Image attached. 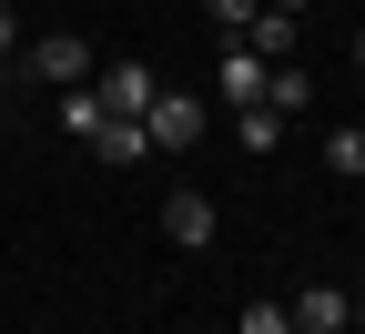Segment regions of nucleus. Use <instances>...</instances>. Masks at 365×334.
<instances>
[{
    "mask_svg": "<svg viewBox=\"0 0 365 334\" xmlns=\"http://www.w3.org/2000/svg\"><path fill=\"white\" fill-rule=\"evenodd\" d=\"M11 71L81 91V81H91V41H81V31H41V41H21V51H11Z\"/></svg>",
    "mask_w": 365,
    "mask_h": 334,
    "instance_id": "1",
    "label": "nucleus"
},
{
    "mask_svg": "<svg viewBox=\"0 0 365 334\" xmlns=\"http://www.w3.org/2000/svg\"><path fill=\"white\" fill-rule=\"evenodd\" d=\"M203 102H193V91H153V112H143V132H153V152H193V142H203Z\"/></svg>",
    "mask_w": 365,
    "mask_h": 334,
    "instance_id": "2",
    "label": "nucleus"
},
{
    "mask_svg": "<svg viewBox=\"0 0 365 334\" xmlns=\"http://www.w3.org/2000/svg\"><path fill=\"white\" fill-rule=\"evenodd\" d=\"M91 91H102V112H112V122H143V112H153V91H163V81H153L143 61H132V71H91Z\"/></svg>",
    "mask_w": 365,
    "mask_h": 334,
    "instance_id": "3",
    "label": "nucleus"
},
{
    "mask_svg": "<svg viewBox=\"0 0 365 334\" xmlns=\"http://www.w3.org/2000/svg\"><path fill=\"white\" fill-rule=\"evenodd\" d=\"M294 314V334H335V324H355V294H335V283H304V304H284Z\"/></svg>",
    "mask_w": 365,
    "mask_h": 334,
    "instance_id": "4",
    "label": "nucleus"
},
{
    "mask_svg": "<svg viewBox=\"0 0 365 334\" xmlns=\"http://www.w3.org/2000/svg\"><path fill=\"white\" fill-rule=\"evenodd\" d=\"M264 71H274V61H254L244 41H223V102H234V112H254V102H264Z\"/></svg>",
    "mask_w": 365,
    "mask_h": 334,
    "instance_id": "5",
    "label": "nucleus"
},
{
    "mask_svg": "<svg viewBox=\"0 0 365 334\" xmlns=\"http://www.w3.org/2000/svg\"><path fill=\"white\" fill-rule=\"evenodd\" d=\"M294 31H304V21H284V11H254V21H244V51H254V61H294Z\"/></svg>",
    "mask_w": 365,
    "mask_h": 334,
    "instance_id": "6",
    "label": "nucleus"
},
{
    "mask_svg": "<svg viewBox=\"0 0 365 334\" xmlns=\"http://www.w3.org/2000/svg\"><path fill=\"white\" fill-rule=\"evenodd\" d=\"M163 244H213V203L203 193H173L163 203Z\"/></svg>",
    "mask_w": 365,
    "mask_h": 334,
    "instance_id": "7",
    "label": "nucleus"
},
{
    "mask_svg": "<svg viewBox=\"0 0 365 334\" xmlns=\"http://www.w3.org/2000/svg\"><path fill=\"white\" fill-rule=\"evenodd\" d=\"M304 102H314V81H304L294 61H274V71H264V112H274V122H294Z\"/></svg>",
    "mask_w": 365,
    "mask_h": 334,
    "instance_id": "8",
    "label": "nucleus"
},
{
    "mask_svg": "<svg viewBox=\"0 0 365 334\" xmlns=\"http://www.w3.org/2000/svg\"><path fill=\"white\" fill-rule=\"evenodd\" d=\"M91 152H102V162H153V132H143V122H102Z\"/></svg>",
    "mask_w": 365,
    "mask_h": 334,
    "instance_id": "9",
    "label": "nucleus"
},
{
    "mask_svg": "<svg viewBox=\"0 0 365 334\" xmlns=\"http://www.w3.org/2000/svg\"><path fill=\"white\" fill-rule=\"evenodd\" d=\"M325 172H345V182H365V122H345V132L325 142Z\"/></svg>",
    "mask_w": 365,
    "mask_h": 334,
    "instance_id": "10",
    "label": "nucleus"
},
{
    "mask_svg": "<svg viewBox=\"0 0 365 334\" xmlns=\"http://www.w3.org/2000/svg\"><path fill=\"white\" fill-rule=\"evenodd\" d=\"M102 122H112V112H102V91H61V132H81V142H91Z\"/></svg>",
    "mask_w": 365,
    "mask_h": 334,
    "instance_id": "11",
    "label": "nucleus"
},
{
    "mask_svg": "<svg viewBox=\"0 0 365 334\" xmlns=\"http://www.w3.org/2000/svg\"><path fill=\"white\" fill-rule=\"evenodd\" d=\"M234 132H244V152H274V142H284V122H274V112H264V102H254V112H244V122H234Z\"/></svg>",
    "mask_w": 365,
    "mask_h": 334,
    "instance_id": "12",
    "label": "nucleus"
},
{
    "mask_svg": "<svg viewBox=\"0 0 365 334\" xmlns=\"http://www.w3.org/2000/svg\"><path fill=\"white\" fill-rule=\"evenodd\" d=\"M234 334H294V314H284V304H244V314H234Z\"/></svg>",
    "mask_w": 365,
    "mask_h": 334,
    "instance_id": "13",
    "label": "nucleus"
},
{
    "mask_svg": "<svg viewBox=\"0 0 365 334\" xmlns=\"http://www.w3.org/2000/svg\"><path fill=\"white\" fill-rule=\"evenodd\" d=\"M254 11H264V0H213V31H223V41H244V21H254Z\"/></svg>",
    "mask_w": 365,
    "mask_h": 334,
    "instance_id": "14",
    "label": "nucleus"
},
{
    "mask_svg": "<svg viewBox=\"0 0 365 334\" xmlns=\"http://www.w3.org/2000/svg\"><path fill=\"white\" fill-rule=\"evenodd\" d=\"M21 51V21H11V0H0V61H11Z\"/></svg>",
    "mask_w": 365,
    "mask_h": 334,
    "instance_id": "15",
    "label": "nucleus"
},
{
    "mask_svg": "<svg viewBox=\"0 0 365 334\" xmlns=\"http://www.w3.org/2000/svg\"><path fill=\"white\" fill-rule=\"evenodd\" d=\"M264 11H284V21H304V11H314V0H264Z\"/></svg>",
    "mask_w": 365,
    "mask_h": 334,
    "instance_id": "16",
    "label": "nucleus"
},
{
    "mask_svg": "<svg viewBox=\"0 0 365 334\" xmlns=\"http://www.w3.org/2000/svg\"><path fill=\"white\" fill-rule=\"evenodd\" d=\"M355 61H365V31H355Z\"/></svg>",
    "mask_w": 365,
    "mask_h": 334,
    "instance_id": "17",
    "label": "nucleus"
},
{
    "mask_svg": "<svg viewBox=\"0 0 365 334\" xmlns=\"http://www.w3.org/2000/svg\"><path fill=\"white\" fill-rule=\"evenodd\" d=\"M355 324H365V294H355Z\"/></svg>",
    "mask_w": 365,
    "mask_h": 334,
    "instance_id": "18",
    "label": "nucleus"
}]
</instances>
